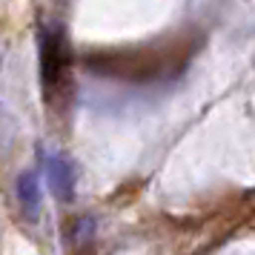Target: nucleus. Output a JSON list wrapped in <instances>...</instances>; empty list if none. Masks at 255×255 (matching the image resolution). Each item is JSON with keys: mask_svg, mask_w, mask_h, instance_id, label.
Segmentation results:
<instances>
[{"mask_svg": "<svg viewBox=\"0 0 255 255\" xmlns=\"http://www.w3.org/2000/svg\"><path fill=\"white\" fill-rule=\"evenodd\" d=\"M40 63H43V86H46V92H55L63 72H66V49H63V32L60 29H43Z\"/></svg>", "mask_w": 255, "mask_h": 255, "instance_id": "obj_1", "label": "nucleus"}, {"mask_svg": "<svg viewBox=\"0 0 255 255\" xmlns=\"http://www.w3.org/2000/svg\"><path fill=\"white\" fill-rule=\"evenodd\" d=\"M46 181H49V192L58 198L60 204H72L75 201V186H78V172L75 163L66 155H46Z\"/></svg>", "mask_w": 255, "mask_h": 255, "instance_id": "obj_2", "label": "nucleus"}, {"mask_svg": "<svg viewBox=\"0 0 255 255\" xmlns=\"http://www.w3.org/2000/svg\"><path fill=\"white\" fill-rule=\"evenodd\" d=\"M17 204L26 221H37L43 209V186L35 169H23L17 178Z\"/></svg>", "mask_w": 255, "mask_h": 255, "instance_id": "obj_3", "label": "nucleus"}]
</instances>
